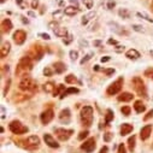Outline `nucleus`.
I'll return each mask as SVG.
<instances>
[{
  "instance_id": "18",
  "label": "nucleus",
  "mask_w": 153,
  "mask_h": 153,
  "mask_svg": "<svg viewBox=\"0 0 153 153\" xmlns=\"http://www.w3.org/2000/svg\"><path fill=\"white\" fill-rule=\"evenodd\" d=\"M79 11L80 10L77 7H74V6H68V7L64 9V13L66 16H75L76 13H79Z\"/></svg>"
},
{
  "instance_id": "43",
  "label": "nucleus",
  "mask_w": 153,
  "mask_h": 153,
  "mask_svg": "<svg viewBox=\"0 0 153 153\" xmlns=\"http://www.w3.org/2000/svg\"><path fill=\"white\" fill-rule=\"evenodd\" d=\"M118 153H127V152H126V147H124L123 143L120 145V147H118Z\"/></svg>"
},
{
  "instance_id": "8",
  "label": "nucleus",
  "mask_w": 153,
  "mask_h": 153,
  "mask_svg": "<svg viewBox=\"0 0 153 153\" xmlns=\"http://www.w3.org/2000/svg\"><path fill=\"white\" fill-rule=\"evenodd\" d=\"M95 140L93 139V137H91V139H88L87 141H85V143H82V146H81V148L85 151V152H87V153H92L94 149H95Z\"/></svg>"
},
{
  "instance_id": "4",
  "label": "nucleus",
  "mask_w": 153,
  "mask_h": 153,
  "mask_svg": "<svg viewBox=\"0 0 153 153\" xmlns=\"http://www.w3.org/2000/svg\"><path fill=\"white\" fill-rule=\"evenodd\" d=\"M133 86H134V89L136 91V93L141 97H147V92H146V87L142 82V80L140 77H135L133 79Z\"/></svg>"
},
{
  "instance_id": "2",
  "label": "nucleus",
  "mask_w": 153,
  "mask_h": 153,
  "mask_svg": "<svg viewBox=\"0 0 153 153\" xmlns=\"http://www.w3.org/2000/svg\"><path fill=\"white\" fill-rule=\"evenodd\" d=\"M31 66H33V64H31L30 57H24V58H22V59L19 60L18 66H17V69H16V74H17V75H21V74L24 75L25 72H28V71L31 70Z\"/></svg>"
},
{
  "instance_id": "48",
  "label": "nucleus",
  "mask_w": 153,
  "mask_h": 153,
  "mask_svg": "<svg viewBox=\"0 0 153 153\" xmlns=\"http://www.w3.org/2000/svg\"><path fill=\"white\" fill-rule=\"evenodd\" d=\"M37 4H39V0H33L31 7H33V9H36V7H37Z\"/></svg>"
},
{
  "instance_id": "28",
  "label": "nucleus",
  "mask_w": 153,
  "mask_h": 153,
  "mask_svg": "<svg viewBox=\"0 0 153 153\" xmlns=\"http://www.w3.org/2000/svg\"><path fill=\"white\" fill-rule=\"evenodd\" d=\"M135 140H136L135 135H133V136L129 137V140H128V146H129V149H130L131 152H133L134 148H135Z\"/></svg>"
},
{
  "instance_id": "53",
  "label": "nucleus",
  "mask_w": 153,
  "mask_h": 153,
  "mask_svg": "<svg viewBox=\"0 0 153 153\" xmlns=\"http://www.w3.org/2000/svg\"><path fill=\"white\" fill-rule=\"evenodd\" d=\"M107 151H108V148H107V146H104L101 149H100V152L99 153H107Z\"/></svg>"
},
{
  "instance_id": "36",
  "label": "nucleus",
  "mask_w": 153,
  "mask_h": 153,
  "mask_svg": "<svg viewBox=\"0 0 153 153\" xmlns=\"http://www.w3.org/2000/svg\"><path fill=\"white\" fill-rule=\"evenodd\" d=\"M137 16H139V17H142V18H145L146 21H148V22H152V23H153V19H152V18H149L146 13H141V12H139V13H137Z\"/></svg>"
},
{
  "instance_id": "3",
  "label": "nucleus",
  "mask_w": 153,
  "mask_h": 153,
  "mask_svg": "<svg viewBox=\"0 0 153 153\" xmlns=\"http://www.w3.org/2000/svg\"><path fill=\"white\" fill-rule=\"evenodd\" d=\"M19 88L22 91H25V92L27 91H35V89H37L35 82L29 77V76H25V75H24V77L19 82Z\"/></svg>"
},
{
  "instance_id": "56",
  "label": "nucleus",
  "mask_w": 153,
  "mask_h": 153,
  "mask_svg": "<svg viewBox=\"0 0 153 153\" xmlns=\"http://www.w3.org/2000/svg\"><path fill=\"white\" fill-rule=\"evenodd\" d=\"M101 45V41H94V46H100Z\"/></svg>"
},
{
  "instance_id": "32",
  "label": "nucleus",
  "mask_w": 153,
  "mask_h": 153,
  "mask_svg": "<svg viewBox=\"0 0 153 153\" xmlns=\"http://www.w3.org/2000/svg\"><path fill=\"white\" fill-rule=\"evenodd\" d=\"M121 111H122V113L124 114V116H129L130 114V107L129 106H123L121 108Z\"/></svg>"
},
{
  "instance_id": "42",
  "label": "nucleus",
  "mask_w": 153,
  "mask_h": 153,
  "mask_svg": "<svg viewBox=\"0 0 153 153\" xmlns=\"http://www.w3.org/2000/svg\"><path fill=\"white\" fill-rule=\"evenodd\" d=\"M106 75H111V74H113L114 72V69H101Z\"/></svg>"
},
{
  "instance_id": "20",
  "label": "nucleus",
  "mask_w": 153,
  "mask_h": 153,
  "mask_svg": "<svg viewBox=\"0 0 153 153\" xmlns=\"http://www.w3.org/2000/svg\"><path fill=\"white\" fill-rule=\"evenodd\" d=\"M44 91L46 92V93H56V86H54V83L53 82H47V83H45L44 85Z\"/></svg>"
},
{
  "instance_id": "34",
  "label": "nucleus",
  "mask_w": 153,
  "mask_h": 153,
  "mask_svg": "<svg viewBox=\"0 0 153 153\" xmlns=\"http://www.w3.org/2000/svg\"><path fill=\"white\" fill-rule=\"evenodd\" d=\"M145 76H147V77H149V79H153V68H148L145 71Z\"/></svg>"
},
{
  "instance_id": "1",
  "label": "nucleus",
  "mask_w": 153,
  "mask_h": 153,
  "mask_svg": "<svg viewBox=\"0 0 153 153\" xmlns=\"http://www.w3.org/2000/svg\"><path fill=\"white\" fill-rule=\"evenodd\" d=\"M81 122L86 127H91L93 123V108L91 106H85L81 110Z\"/></svg>"
},
{
  "instance_id": "27",
  "label": "nucleus",
  "mask_w": 153,
  "mask_h": 153,
  "mask_svg": "<svg viewBox=\"0 0 153 153\" xmlns=\"http://www.w3.org/2000/svg\"><path fill=\"white\" fill-rule=\"evenodd\" d=\"M79 92H80V91H79L77 88H68V89L64 92V94L60 97V99H63V98L66 97L68 94H75V93H79Z\"/></svg>"
},
{
  "instance_id": "37",
  "label": "nucleus",
  "mask_w": 153,
  "mask_h": 153,
  "mask_svg": "<svg viewBox=\"0 0 153 153\" xmlns=\"http://www.w3.org/2000/svg\"><path fill=\"white\" fill-rule=\"evenodd\" d=\"M71 41H72V35H70V34H69V35H68V36L65 37V39L63 40V42H64L65 45H69V44H70Z\"/></svg>"
},
{
  "instance_id": "40",
  "label": "nucleus",
  "mask_w": 153,
  "mask_h": 153,
  "mask_svg": "<svg viewBox=\"0 0 153 153\" xmlns=\"http://www.w3.org/2000/svg\"><path fill=\"white\" fill-rule=\"evenodd\" d=\"M133 29L135 31H143V27L142 25H137V24H134L133 25Z\"/></svg>"
},
{
  "instance_id": "7",
  "label": "nucleus",
  "mask_w": 153,
  "mask_h": 153,
  "mask_svg": "<svg viewBox=\"0 0 153 153\" xmlns=\"http://www.w3.org/2000/svg\"><path fill=\"white\" fill-rule=\"evenodd\" d=\"M56 134L60 141H66L74 134V130H71V129H56Z\"/></svg>"
},
{
  "instance_id": "30",
  "label": "nucleus",
  "mask_w": 153,
  "mask_h": 153,
  "mask_svg": "<svg viewBox=\"0 0 153 153\" xmlns=\"http://www.w3.org/2000/svg\"><path fill=\"white\" fill-rule=\"evenodd\" d=\"M65 82L66 83H76L77 82V79H76L74 75H68V76H65Z\"/></svg>"
},
{
  "instance_id": "11",
  "label": "nucleus",
  "mask_w": 153,
  "mask_h": 153,
  "mask_svg": "<svg viewBox=\"0 0 153 153\" xmlns=\"http://www.w3.org/2000/svg\"><path fill=\"white\" fill-rule=\"evenodd\" d=\"M53 117H54V114H53V111L50 108V110H46V111H44L42 113H41V122L44 123V124H48L52 120H53Z\"/></svg>"
},
{
  "instance_id": "39",
  "label": "nucleus",
  "mask_w": 153,
  "mask_h": 153,
  "mask_svg": "<svg viewBox=\"0 0 153 153\" xmlns=\"http://www.w3.org/2000/svg\"><path fill=\"white\" fill-rule=\"evenodd\" d=\"M111 139H112V134H111V133H106V134H104V141L108 142Z\"/></svg>"
},
{
  "instance_id": "15",
  "label": "nucleus",
  "mask_w": 153,
  "mask_h": 153,
  "mask_svg": "<svg viewBox=\"0 0 153 153\" xmlns=\"http://www.w3.org/2000/svg\"><path fill=\"white\" fill-rule=\"evenodd\" d=\"M10 48H11V44L9 41H6L1 45V48H0V56H1V58H5L9 54Z\"/></svg>"
},
{
  "instance_id": "12",
  "label": "nucleus",
  "mask_w": 153,
  "mask_h": 153,
  "mask_svg": "<svg viewBox=\"0 0 153 153\" xmlns=\"http://www.w3.org/2000/svg\"><path fill=\"white\" fill-rule=\"evenodd\" d=\"M70 118H71V114H70V110L69 108H65L59 113V121L62 123H69Z\"/></svg>"
},
{
  "instance_id": "23",
  "label": "nucleus",
  "mask_w": 153,
  "mask_h": 153,
  "mask_svg": "<svg viewBox=\"0 0 153 153\" xmlns=\"http://www.w3.org/2000/svg\"><path fill=\"white\" fill-rule=\"evenodd\" d=\"M126 57L129 58V59H137V58H140V53L136 50H129L126 53Z\"/></svg>"
},
{
  "instance_id": "51",
  "label": "nucleus",
  "mask_w": 153,
  "mask_h": 153,
  "mask_svg": "<svg viewBox=\"0 0 153 153\" xmlns=\"http://www.w3.org/2000/svg\"><path fill=\"white\" fill-rule=\"evenodd\" d=\"M80 45H81L82 47H87V46H88V42L85 41V40H80Z\"/></svg>"
},
{
  "instance_id": "6",
  "label": "nucleus",
  "mask_w": 153,
  "mask_h": 153,
  "mask_svg": "<svg viewBox=\"0 0 153 153\" xmlns=\"http://www.w3.org/2000/svg\"><path fill=\"white\" fill-rule=\"evenodd\" d=\"M10 130L13 134H24L28 131V128L24 127L19 121H12L10 123Z\"/></svg>"
},
{
  "instance_id": "55",
  "label": "nucleus",
  "mask_w": 153,
  "mask_h": 153,
  "mask_svg": "<svg viewBox=\"0 0 153 153\" xmlns=\"http://www.w3.org/2000/svg\"><path fill=\"white\" fill-rule=\"evenodd\" d=\"M108 44H111V45H112V44H113V45H116V44H117V41H116V40L110 39V40H108Z\"/></svg>"
},
{
  "instance_id": "10",
  "label": "nucleus",
  "mask_w": 153,
  "mask_h": 153,
  "mask_svg": "<svg viewBox=\"0 0 153 153\" xmlns=\"http://www.w3.org/2000/svg\"><path fill=\"white\" fill-rule=\"evenodd\" d=\"M25 39H27V34H25V31H23V30H17V31L13 34V40H15V42H16L17 45L24 44Z\"/></svg>"
},
{
  "instance_id": "57",
  "label": "nucleus",
  "mask_w": 153,
  "mask_h": 153,
  "mask_svg": "<svg viewBox=\"0 0 153 153\" xmlns=\"http://www.w3.org/2000/svg\"><path fill=\"white\" fill-rule=\"evenodd\" d=\"M22 21H23V23H28V19H25L24 17H22Z\"/></svg>"
},
{
  "instance_id": "54",
  "label": "nucleus",
  "mask_w": 153,
  "mask_h": 153,
  "mask_svg": "<svg viewBox=\"0 0 153 153\" xmlns=\"http://www.w3.org/2000/svg\"><path fill=\"white\" fill-rule=\"evenodd\" d=\"M110 59H111V58H110L108 56H106V57H102V58H101V62H102V63H106V62H108Z\"/></svg>"
},
{
  "instance_id": "9",
  "label": "nucleus",
  "mask_w": 153,
  "mask_h": 153,
  "mask_svg": "<svg viewBox=\"0 0 153 153\" xmlns=\"http://www.w3.org/2000/svg\"><path fill=\"white\" fill-rule=\"evenodd\" d=\"M40 145V139L37 136H29L25 140V147L27 148H36Z\"/></svg>"
},
{
  "instance_id": "25",
  "label": "nucleus",
  "mask_w": 153,
  "mask_h": 153,
  "mask_svg": "<svg viewBox=\"0 0 153 153\" xmlns=\"http://www.w3.org/2000/svg\"><path fill=\"white\" fill-rule=\"evenodd\" d=\"M42 54H44V51L40 48V46H36V48L34 50V58L36 60H40L41 57H42Z\"/></svg>"
},
{
  "instance_id": "52",
  "label": "nucleus",
  "mask_w": 153,
  "mask_h": 153,
  "mask_svg": "<svg viewBox=\"0 0 153 153\" xmlns=\"http://www.w3.org/2000/svg\"><path fill=\"white\" fill-rule=\"evenodd\" d=\"M113 6H114V1H113V0H110L108 4H107V7H108V9H112Z\"/></svg>"
},
{
  "instance_id": "35",
  "label": "nucleus",
  "mask_w": 153,
  "mask_h": 153,
  "mask_svg": "<svg viewBox=\"0 0 153 153\" xmlns=\"http://www.w3.org/2000/svg\"><path fill=\"white\" fill-rule=\"evenodd\" d=\"M77 56H79L77 51H71L70 52V59L71 60H76V59H77Z\"/></svg>"
},
{
  "instance_id": "38",
  "label": "nucleus",
  "mask_w": 153,
  "mask_h": 153,
  "mask_svg": "<svg viewBox=\"0 0 153 153\" xmlns=\"http://www.w3.org/2000/svg\"><path fill=\"white\" fill-rule=\"evenodd\" d=\"M88 134H89V133H88L87 130L81 131V133H80V135H79V140H83L85 137H87V136H88Z\"/></svg>"
},
{
  "instance_id": "31",
  "label": "nucleus",
  "mask_w": 153,
  "mask_h": 153,
  "mask_svg": "<svg viewBox=\"0 0 153 153\" xmlns=\"http://www.w3.org/2000/svg\"><path fill=\"white\" fill-rule=\"evenodd\" d=\"M118 15H120L121 17H123V18H129V17H130V13H129V11H128L127 9H121V10L118 11Z\"/></svg>"
},
{
  "instance_id": "41",
  "label": "nucleus",
  "mask_w": 153,
  "mask_h": 153,
  "mask_svg": "<svg viewBox=\"0 0 153 153\" xmlns=\"http://www.w3.org/2000/svg\"><path fill=\"white\" fill-rule=\"evenodd\" d=\"M151 117H153V110H151V111H149V112L146 114V116L143 117V121H148Z\"/></svg>"
},
{
  "instance_id": "44",
  "label": "nucleus",
  "mask_w": 153,
  "mask_h": 153,
  "mask_svg": "<svg viewBox=\"0 0 153 153\" xmlns=\"http://www.w3.org/2000/svg\"><path fill=\"white\" fill-rule=\"evenodd\" d=\"M85 4L87 6V9H92V6H93V1H92V0H86Z\"/></svg>"
},
{
  "instance_id": "46",
  "label": "nucleus",
  "mask_w": 153,
  "mask_h": 153,
  "mask_svg": "<svg viewBox=\"0 0 153 153\" xmlns=\"http://www.w3.org/2000/svg\"><path fill=\"white\" fill-rule=\"evenodd\" d=\"M39 36H40V37H42V39H45V40H50V39H51L48 34H44V33L39 34Z\"/></svg>"
},
{
  "instance_id": "49",
  "label": "nucleus",
  "mask_w": 153,
  "mask_h": 153,
  "mask_svg": "<svg viewBox=\"0 0 153 153\" xmlns=\"http://www.w3.org/2000/svg\"><path fill=\"white\" fill-rule=\"evenodd\" d=\"M114 51L116 52H123L124 51V46H117L116 48H114Z\"/></svg>"
},
{
  "instance_id": "22",
  "label": "nucleus",
  "mask_w": 153,
  "mask_h": 153,
  "mask_svg": "<svg viewBox=\"0 0 153 153\" xmlns=\"http://www.w3.org/2000/svg\"><path fill=\"white\" fill-rule=\"evenodd\" d=\"M53 66H54V71H56V74H62V72H64V71L66 70L65 64H64V63H62V62L56 63Z\"/></svg>"
},
{
  "instance_id": "21",
  "label": "nucleus",
  "mask_w": 153,
  "mask_h": 153,
  "mask_svg": "<svg viewBox=\"0 0 153 153\" xmlns=\"http://www.w3.org/2000/svg\"><path fill=\"white\" fill-rule=\"evenodd\" d=\"M133 98H134V95L131 94V93H128V92H126V93H122L121 95H118V101H130V100H133Z\"/></svg>"
},
{
  "instance_id": "13",
  "label": "nucleus",
  "mask_w": 153,
  "mask_h": 153,
  "mask_svg": "<svg viewBox=\"0 0 153 153\" xmlns=\"http://www.w3.org/2000/svg\"><path fill=\"white\" fill-rule=\"evenodd\" d=\"M44 140H45V142H46L50 147H53V148H58V147H59V143H58V142H57L50 134H45Z\"/></svg>"
},
{
  "instance_id": "58",
  "label": "nucleus",
  "mask_w": 153,
  "mask_h": 153,
  "mask_svg": "<svg viewBox=\"0 0 153 153\" xmlns=\"http://www.w3.org/2000/svg\"><path fill=\"white\" fill-rule=\"evenodd\" d=\"M149 53H151V56H152V57H153V50H152V51H151V52H149Z\"/></svg>"
},
{
  "instance_id": "14",
  "label": "nucleus",
  "mask_w": 153,
  "mask_h": 153,
  "mask_svg": "<svg viewBox=\"0 0 153 153\" xmlns=\"http://www.w3.org/2000/svg\"><path fill=\"white\" fill-rule=\"evenodd\" d=\"M151 131H152V126H146L141 129L140 131V136H141V140H147L151 135Z\"/></svg>"
},
{
  "instance_id": "45",
  "label": "nucleus",
  "mask_w": 153,
  "mask_h": 153,
  "mask_svg": "<svg viewBox=\"0 0 153 153\" xmlns=\"http://www.w3.org/2000/svg\"><path fill=\"white\" fill-rule=\"evenodd\" d=\"M44 74H45L46 76H51V75H52V70H51L50 68H46V69H44Z\"/></svg>"
},
{
  "instance_id": "50",
  "label": "nucleus",
  "mask_w": 153,
  "mask_h": 153,
  "mask_svg": "<svg viewBox=\"0 0 153 153\" xmlns=\"http://www.w3.org/2000/svg\"><path fill=\"white\" fill-rule=\"evenodd\" d=\"M70 3H71L75 7H77V9H79V3H77V0H70Z\"/></svg>"
},
{
  "instance_id": "5",
  "label": "nucleus",
  "mask_w": 153,
  "mask_h": 153,
  "mask_svg": "<svg viewBox=\"0 0 153 153\" xmlns=\"http://www.w3.org/2000/svg\"><path fill=\"white\" fill-rule=\"evenodd\" d=\"M122 86H123V79H118L117 81H114L113 83H111L107 88V94L108 95H114V94H117L120 93V91L122 89Z\"/></svg>"
},
{
  "instance_id": "60",
  "label": "nucleus",
  "mask_w": 153,
  "mask_h": 153,
  "mask_svg": "<svg viewBox=\"0 0 153 153\" xmlns=\"http://www.w3.org/2000/svg\"><path fill=\"white\" fill-rule=\"evenodd\" d=\"M1 3H5V0H1Z\"/></svg>"
},
{
  "instance_id": "47",
  "label": "nucleus",
  "mask_w": 153,
  "mask_h": 153,
  "mask_svg": "<svg viewBox=\"0 0 153 153\" xmlns=\"http://www.w3.org/2000/svg\"><path fill=\"white\" fill-rule=\"evenodd\" d=\"M16 3L22 7V9H25L27 6H25V4H23V0H16Z\"/></svg>"
},
{
  "instance_id": "33",
  "label": "nucleus",
  "mask_w": 153,
  "mask_h": 153,
  "mask_svg": "<svg viewBox=\"0 0 153 153\" xmlns=\"http://www.w3.org/2000/svg\"><path fill=\"white\" fill-rule=\"evenodd\" d=\"M93 56H94V53H93V52H89V53H88L87 56H85V58L81 60V64H85V63H87V62H88V60H89V59H91Z\"/></svg>"
},
{
  "instance_id": "29",
  "label": "nucleus",
  "mask_w": 153,
  "mask_h": 153,
  "mask_svg": "<svg viewBox=\"0 0 153 153\" xmlns=\"http://www.w3.org/2000/svg\"><path fill=\"white\" fill-rule=\"evenodd\" d=\"M112 120H113V112H112V110H107L106 111V116H105V122L110 123Z\"/></svg>"
},
{
  "instance_id": "26",
  "label": "nucleus",
  "mask_w": 153,
  "mask_h": 153,
  "mask_svg": "<svg viewBox=\"0 0 153 153\" xmlns=\"http://www.w3.org/2000/svg\"><path fill=\"white\" fill-rule=\"evenodd\" d=\"M94 17H95V12H93V11H92V12L87 13L86 16H83V17H82V24H83V25H86V24H87L92 18H94Z\"/></svg>"
},
{
  "instance_id": "59",
  "label": "nucleus",
  "mask_w": 153,
  "mask_h": 153,
  "mask_svg": "<svg viewBox=\"0 0 153 153\" xmlns=\"http://www.w3.org/2000/svg\"><path fill=\"white\" fill-rule=\"evenodd\" d=\"M152 11H153V3H152Z\"/></svg>"
},
{
  "instance_id": "17",
  "label": "nucleus",
  "mask_w": 153,
  "mask_h": 153,
  "mask_svg": "<svg viewBox=\"0 0 153 153\" xmlns=\"http://www.w3.org/2000/svg\"><path fill=\"white\" fill-rule=\"evenodd\" d=\"M131 131H133V126L131 124H129V123L122 124V127H121V135H127V134H129Z\"/></svg>"
},
{
  "instance_id": "16",
  "label": "nucleus",
  "mask_w": 153,
  "mask_h": 153,
  "mask_svg": "<svg viewBox=\"0 0 153 153\" xmlns=\"http://www.w3.org/2000/svg\"><path fill=\"white\" fill-rule=\"evenodd\" d=\"M11 29H12V23H11V21H10V19L3 21V23H1V31H3V33H9Z\"/></svg>"
},
{
  "instance_id": "19",
  "label": "nucleus",
  "mask_w": 153,
  "mask_h": 153,
  "mask_svg": "<svg viewBox=\"0 0 153 153\" xmlns=\"http://www.w3.org/2000/svg\"><path fill=\"white\" fill-rule=\"evenodd\" d=\"M53 33H54L57 36H59V37H64V36L68 35V30H66V28H63V27H58V28L53 29Z\"/></svg>"
},
{
  "instance_id": "24",
  "label": "nucleus",
  "mask_w": 153,
  "mask_h": 153,
  "mask_svg": "<svg viewBox=\"0 0 153 153\" xmlns=\"http://www.w3.org/2000/svg\"><path fill=\"white\" fill-rule=\"evenodd\" d=\"M134 108H135V111H136L137 113H142L146 107H145V105H143V102H142L141 100H137V101H135Z\"/></svg>"
}]
</instances>
